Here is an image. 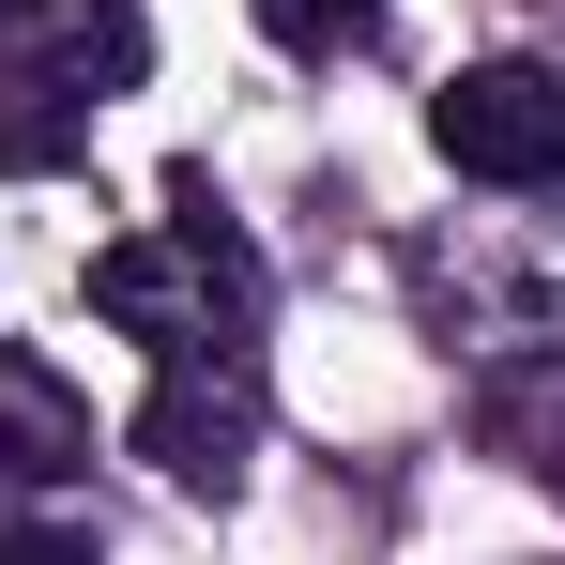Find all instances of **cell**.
Returning <instances> with one entry per match:
<instances>
[{
	"instance_id": "obj_4",
	"label": "cell",
	"mask_w": 565,
	"mask_h": 565,
	"mask_svg": "<svg viewBox=\"0 0 565 565\" xmlns=\"http://www.w3.org/2000/svg\"><path fill=\"white\" fill-rule=\"evenodd\" d=\"M138 459L169 473V489H199V504H230L245 459H260V367H153V397H138Z\"/></svg>"
},
{
	"instance_id": "obj_3",
	"label": "cell",
	"mask_w": 565,
	"mask_h": 565,
	"mask_svg": "<svg viewBox=\"0 0 565 565\" xmlns=\"http://www.w3.org/2000/svg\"><path fill=\"white\" fill-rule=\"evenodd\" d=\"M428 153H444L459 184H489V199H535L565 169V77L551 62H473V77H444Z\"/></svg>"
},
{
	"instance_id": "obj_6",
	"label": "cell",
	"mask_w": 565,
	"mask_h": 565,
	"mask_svg": "<svg viewBox=\"0 0 565 565\" xmlns=\"http://www.w3.org/2000/svg\"><path fill=\"white\" fill-rule=\"evenodd\" d=\"M473 444L520 459L565 504V352H489V367H473Z\"/></svg>"
},
{
	"instance_id": "obj_2",
	"label": "cell",
	"mask_w": 565,
	"mask_h": 565,
	"mask_svg": "<svg viewBox=\"0 0 565 565\" xmlns=\"http://www.w3.org/2000/svg\"><path fill=\"white\" fill-rule=\"evenodd\" d=\"M153 77L138 0H0V184H46L93 153V107Z\"/></svg>"
},
{
	"instance_id": "obj_9",
	"label": "cell",
	"mask_w": 565,
	"mask_h": 565,
	"mask_svg": "<svg viewBox=\"0 0 565 565\" xmlns=\"http://www.w3.org/2000/svg\"><path fill=\"white\" fill-rule=\"evenodd\" d=\"M535 199H551V214H535V260H551V290H565V169H551Z\"/></svg>"
},
{
	"instance_id": "obj_5",
	"label": "cell",
	"mask_w": 565,
	"mask_h": 565,
	"mask_svg": "<svg viewBox=\"0 0 565 565\" xmlns=\"http://www.w3.org/2000/svg\"><path fill=\"white\" fill-rule=\"evenodd\" d=\"M62 473H93V397L0 337V489H62Z\"/></svg>"
},
{
	"instance_id": "obj_1",
	"label": "cell",
	"mask_w": 565,
	"mask_h": 565,
	"mask_svg": "<svg viewBox=\"0 0 565 565\" xmlns=\"http://www.w3.org/2000/svg\"><path fill=\"white\" fill-rule=\"evenodd\" d=\"M93 306L153 352V367H260L276 276H260L245 214L214 199V169H169V230H122L93 260Z\"/></svg>"
},
{
	"instance_id": "obj_7",
	"label": "cell",
	"mask_w": 565,
	"mask_h": 565,
	"mask_svg": "<svg viewBox=\"0 0 565 565\" xmlns=\"http://www.w3.org/2000/svg\"><path fill=\"white\" fill-rule=\"evenodd\" d=\"M260 31H276L290 62H367V46H382V0H260Z\"/></svg>"
},
{
	"instance_id": "obj_8",
	"label": "cell",
	"mask_w": 565,
	"mask_h": 565,
	"mask_svg": "<svg viewBox=\"0 0 565 565\" xmlns=\"http://www.w3.org/2000/svg\"><path fill=\"white\" fill-rule=\"evenodd\" d=\"M0 565H93L77 520H0Z\"/></svg>"
}]
</instances>
